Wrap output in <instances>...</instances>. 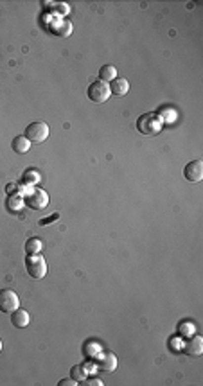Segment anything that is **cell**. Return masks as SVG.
I'll return each mask as SVG.
<instances>
[{
  "instance_id": "cell-19",
  "label": "cell",
  "mask_w": 203,
  "mask_h": 386,
  "mask_svg": "<svg viewBox=\"0 0 203 386\" xmlns=\"http://www.w3.org/2000/svg\"><path fill=\"white\" fill-rule=\"evenodd\" d=\"M70 376H72V379H74L76 383H81L86 377V372H84V368L81 365H76L70 368Z\"/></svg>"
},
{
  "instance_id": "cell-24",
  "label": "cell",
  "mask_w": 203,
  "mask_h": 386,
  "mask_svg": "<svg viewBox=\"0 0 203 386\" xmlns=\"http://www.w3.org/2000/svg\"><path fill=\"white\" fill-rule=\"evenodd\" d=\"M0 352H2V340H0Z\"/></svg>"
},
{
  "instance_id": "cell-15",
  "label": "cell",
  "mask_w": 203,
  "mask_h": 386,
  "mask_svg": "<svg viewBox=\"0 0 203 386\" xmlns=\"http://www.w3.org/2000/svg\"><path fill=\"white\" fill-rule=\"evenodd\" d=\"M52 31H54L58 36H61V38H67V36L72 33V24H70L69 20H58L54 27H52Z\"/></svg>"
},
{
  "instance_id": "cell-2",
  "label": "cell",
  "mask_w": 203,
  "mask_h": 386,
  "mask_svg": "<svg viewBox=\"0 0 203 386\" xmlns=\"http://www.w3.org/2000/svg\"><path fill=\"white\" fill-rule=\"evenodd\" d=\"M25 271H27V275L31 278L41 280L47 275V263H45V259L41 257L40 253L27 255V259H25Z\"/></svg>"
},
{
  "instance_id": "cell-12",
  "label": "cell",
  "mask_w": 203,
  "mask_h": 386,
  "mask_svg": "<svg viewBox=\"0 0 203 386\" xmlns=\"http://www.w3.org/2000/svg\"><path fill=\"white\" fill-rule=\"evenodd\" d=\"M24 196H20V194H9L7 196V199H5V207H7V210L13 214L16 212H20L22 207H24Z\"/></svg>"
},
{
  "instance_id": "cell-6",
  "label": "cell",
  "mask_w": 203,
  "mask_h": 386,
  "mask_svg": "<svg viewBox=\"0 0 203 386\" xmlns=\"http://www.w3.org/2000/svg\"><path fill=\"white\" fill-rule=\"evenodd\" d=\"M20 307V298L13 289H0V311L13 312Z\"/></svg>"
},
{
  "instance_id": "cell-22",
  "label": "cell",
  "mask_w": 203,
  "mask_h": 386,
  "mask_svg": "<svg viewBox=\"0 0 203 386\" xmlns=\"http://www.w3.org/2000/svg\"><path fill=\"white\" fill-rule=\"evenodd\" d=\"M58 218H60V214H52V216H50V218H47V219H40V227H45V225H50V223H52V221H56V219H58Z\"/></svg>"
},
{
  "instance_id": "cell-17",
  "label": "cell",
  "mask_w": 203,
  "mask_h": 386,
  "mask_svg": "<svg viewBox=\"0 0 203 386\" xmlns=\"http://www.w3.org/2000/svg\"><path fill=\"white\" fill-rule=\"evenodd\" d=\"M157 115L162 119L163 124H173L176 120V110L174 108H162L157 112Z\"/></svg>"
},
{
  "instance_id": "cell-7",
  "label": "cell",
  "mask_w": 203,
  "mask_h": 386,
  "mask_svg": "<svg viewBox=\"0 0 203 386\" xmlns=\"http://www.w3.org/2000/svg\"><path fill=\"white\" fill-rule=\"evenodd\" d=\"M183 176L191 183H198L203 178V162L202 160H193L183 167Z\"/></svg>"
},
{
  "instance_id": "cell-13",
  "label": "cell",
  "mask_w": 203,
  "mask_h": 386,
  "mask_svg": "<svg viewBox=\"0 0 203 386\" xmlns=\"http://www.w3.org/2000/svg\"><path fill=\"white\" fill-rule=\"evenodd\" d=\"M11 148H13V151H16L18 154H25L27 151H29L31 142L25 139L24 135H22V137H15V139H13V142H11Z\"/></svg>"
},
{
  "instance_id": "cell-11",
  "label": "cell",
  "mask_w": 203,
  "mask_h": 386,
  "mask_svg": "<svg viewBox=\"0 0 203 386\" xmlns=\"http://www.w3.org/2000/svg\"><path fill=\"white\" fill-rule=\"evenodd\" d=\"M29 312L27 311H24V309H16V311H13L11 312V323L15 327H18V329H24V327H27L29 325Z\"/></svg>"
},
{
  "instance_id": "cell-14",
  "label": "cell",
  "mask_w": 203,
  "mask_h": 386,
  "mask_svg": "<svg viewBox=\"0 0 203 386\" xmlns=\"http://www.w3.org/2000/svg\"><path fill=\"white\" fill-rule=\"evenodd\" d=\"M117 77V69L114 65H103L99 70V79L104 83H112V81Z\"/></svg>"
},
{
  "instance_id": "cell-10",
  "label": "cell",
  "mask_w": 203,
  "mask_h": 386,
  "mask_svg": "<svg viewBox=\"0 0 203 386\" xmlns=\"http://www.w3.org/2000/svg\"><path fill=\"white\" fill-rule=\"evenodd\" d=\"M128 90H129V81L124 79V77H115V79L110 83V92H112V95H119V97H122V95L128 94Z\"/></svg>"
},
{
  "instance_id": "cell-18",
  "label": "cell",
  "mask_w": 203,
  "mask_h": 386,
  "mask_svg": "<svg viewBox=\"0 0 203 386\" xmlns=\"http://www.w3.org/2000/svg\"><path fill=\"white\" fill-rule=\"evenodd\" d=\"M38 182H41V174L36 169H27L24 173V183L27 185H36Z\"/></svg>"
},
{
  "instance_id": "cell-21",
  "label": "cell",
  "mask_w": 203,
  "mask_h": 386,
  "mask_svg": "<svg viewBox=\"0 0 203 386\" xmlns=\"http://www.w3.org/2000/svg\"><path fill=\"white\" fill-rule=\"evenodd\" d=\"M80 385L81 386H103V381H99V379H86V377H84Z\"/></svg>"
},
{
  "instance_id": "cell-23",
  "label": "cell",
  "mask_w": 203,
  "mask_h": 386,
  "mask_svg": "<svg viewBox=\"0 0 203 386\" xmlns=\"http://www.w3.org/2000/svg\"><path fill=\"white\" fill-rule=\"evenodd\" d=\"M58 385H60V386H76L78 383H76L74 379H61Z\"/></svg>"
},
{
  "instance_id": "cell-9",
  "label": "cell",
  "mask_w": 203,
  "mask_h": 386,
  "mask_svg": "<svg viewBox=\"0 0 203 386\" xmlns=\"http://www.w3.org/2000/svg\"><path fill=\"white\" fill-rule=\"evenodd\" d=\"M185 354L193 357H198L203 354V340L200 336H193L185 343Z\"/></svg>"
},
{
  "instance_id": "cell-5",
  "label": "cell",
  "mask_w": 203,
  "mask_h": 386,
  "mask_svg": "<svg viewBox=\"0 0 203 386\" xmlns=\"http://www.w3.org/2000/svg\"><path fill=\"white\" fill-rule=\"evenodd\" d=\"M24 203L33 210H41L49 205V194L41 189L31 187V191L24 196Z\"/></svg>"
},
{
  "instance_id": "cell-20",
  "label": "cell",
  "mask_w": 203,
  "mask_h": 386,
  "mask_svg": "<svg viewBox=\"0 0 203 386\" xmlns=\"http://www.w3.org/2000/svg\"><path fill=\"white\" fill-rule=\"evenodd\" d=\"M178 334L183 338H189V336H193L194 334V325L191 322H182L178 325Z\"/></svg>"
},
{
  "instance_id": "cell-16",
  "label": "cell",
  "mask_w": 203,
  "mask_h": 386,
  "mask_svg": "<svg viewBox=\"0 0 203 386\" xmlns=\"http://www.w3.org/2000/svg\"><path fill=\"white\" fill-rule=\"evenodd\" d=\"M41 241L38 237H31L27 239V243H25V253L27 255H35V253H40L41 252Z\"/></svg>"
},
{
  "instance_id": "cell-1",
  "label": "cell",
  "mask_w": 203,
  "mask_h": 386,
  "mask_svg": "<svg viewBox=\"0 0 203 386\" xmlns=\"http://www.w3.org/2000/svg\"><path fill=\"white\" fill-rule=\"evenodd\" d=\"M163 128V122L157 114H144L137 119V129L139 133L146 135V137H155L159 135Z\"/></svg>"
},
{
  "instance_id": "cell-3",
  "label": "cell",
  "mask_w": 203,
  "mask_h": 386,
  "mask_svg": "<svg viewBox=\"0 0 203 386\" xmlns=\"http://www.w3.org/2000/svg\"><path fill=\"white\" fill-rule=\"evenodd\" d=\"M25 139L29 140L31 144H41L49 139V126L43 120H36V122H31L27 128H25Z\"/></svg>"
},
{
  "instance_id": "cell-8",
  "label": "cell",
  "mask_w": 203,
  "mask_h": 386,
  "mask_svg": "<svg viewBox=\"0 0 203 386\" xmlns=\"http://www.w3.org/2000/svg\"><path fill=\"white\" fill-rule=\"evenodd\" d=\"M97 365V370L104 372V374H110L117 368V357H115L114 352H103L99 356V361L95 363Z\"/></svg>"
},
{
  "instance_id": "cell-4",
  "label": "cell",
  "mask_w": 203,
  "mask_h": 386,
  "mask_svg": "<svg viewBox=\"0 0 203 386\" xmlns=\"http://www.w3.org/2000/svg\"><path fill=\"white\" fill-rule=\"evenodd\" d=\"M86 95H88V99L92 101V103H97V104L106 103V101L110 99V95H112V92H110V84L104 83V81H101V79L94 81V83L88 84Z\"/></svg>"
}]
</instances>
